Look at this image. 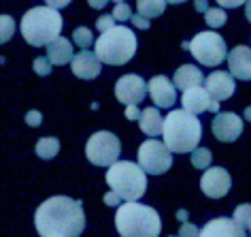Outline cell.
<instances>
[{"label": "cell", "mask_w": 251, "mask_h": 237, "mask_svg": "<svg viewBox=\"0 0 251 237\" xmlns=\"http://www.w3.org/2000/svg\"><path fill=\"white\" fill-rule=\"evenodd\" d=\"M34 227L41 237H79L85 229L83 205L68 197H51L39 205Z\"/></svg>", "instance_id": "obj_1"}, {"label": "cell", "mask_w": 251, "mask_h": 237, "mask_svg": "<svg viewBox=\"0 0 251 237\" xmlns=\"http://www.w3.org/2000/svg\"><path fill=\"white\" fill-rule=\"evenodd\" d=\"M164 143L175 154L194 152L202 137V124L185 109H175L164 118Z\"/></svg>", "instance_id": "obj_2"}, {"label": "cell", "mask_w": 251, "mask_h": 237, "mask_svg": "<svg viewBox=\"0 0 251 237\" xmlns=\"http://www.w3.org/2000/svg\"><path fill=\"white\" fill-rule=\"evenodd\" d=\"M115 227L122 237H160V214L149 205L128 201L117 207Z\"/></svg>", "instance_id": "obj_3"}, {"label": "cell", "mask_w": 251, "mask_h": 237, "mask_svg": "<svg viewBox=\"0 0 251 237\" xmlns=\"http://www.w3.org/2000/svg\"><path fill=\"white\" fill-rule=\"evenodd\" d=\"M62 15L51 7H34L22 17V36L32 47L51 45L60 39Z\"/></svg>", "instance_id": "obj_4"}, {"label": "cell", "mask_w": 251, "mask_h": 237, "mask_svg": "<svg viewBox=\"0 0 251 237\" xmlns=\"http://www.w3.org/2000/svg\"><path fill=\"white\" fill-rule=\"evenodd\" d=\"M94 52H96L100 62L115 64V66L126 64V62L132 60L136 54V36L130 28L115 26L98 36Z\"/></svg>", "instance_id": "obj_5"}, {"label": "cell", "mask_w": 251, "mask_h": 237, "mask_svg": "<svg viewBox=\"0 0 251 237\" xmlns=\"http://www.w3.org/2000/svg\"><path fill=\"white\" fill-rule=\"evenodd\" d=\"M106 184L124 201H139L147 190V176L141 165H134L130 160H117L106 171Z\"/></svg>", "instance_id": "obj_6"}, {"label": "cell", "mask_w": 251, "mask_h": 237, "mask_svg": "<svg viewBox=\"0 0 251 237\" xmlns=\"http://www.w3.org/2000/svg\"><path fill=\"white\" fill-rule=\"evenodd\" d=\"M190 52L202 66H219L224 60H228L226 41L211 30H204L194 36L190 41Z\"/></svg>", "instance_id": "obj_7"}, {"label": "cell", "mask_w": 251, "mask_h": 237, "mask_svg": "<svg viewBox=\"0 0 251 237\" xmlns=\"http://www.w3.org/2000/svg\"><path fill=\"white\" fill-rule=\"evenodd\" d=\"M119 154H122V143H119L117 135L109 133V130H98L87 139L85 156L92 165L111 167L117 163Z\"/></svg>", "instance_id": "obj_8"}, {"label": "cell", "mask_w": 251, "mask_h": 237, "mask_svg": "<svg viewBox=\"0 0 251 237\" xmlns=\"http://www.w3.org/2000/svg\"><path fill=\"white\" fill-rule=\"evenodd\" d=\"M139 165L145 169V173L162 176L173 167V152L166 148V143L147 139L139 148Z\"/></svg>", "instance_id": "obj_9"}, {"label": "cell", "mask_w": 251, "mask_h": 237, "mask_svg": "<svg viewBox=\"0 0 251 237\" xmlns=\"http://www.w3.org/2000/svg\"><path fill=\"white\" fill-rule=\"evenodd\" d=\"M149 92V86L145 84V79L139 75H124L117 79L115 84V96L119 103H124L126 107L130 105H139L141 101H145Z\"/></svg>", "instance_id": "obj_10"}, {"label": "cell", "mask_w": 251, "mask_h": 237, "mask_svg": "<svg viewBox=\"0 0 251 237\" xmlns=\"http://www.w3.org/2000/svg\"><path fill=\"white\" fill-rule=\"evenodd\" d=\"M211 128H213V135H215L217 141L232 143L243 135V118L232 114V111H219V114L213 118Z\"/></svg>", "instance_id": "obj_11"}, {"label": "cell", "mask_w": 251, "mask_h": 237, "mask_svg": "<svg viewBox=\"0 0 251 237\" xmlns=\"http://www.w3.org/2000/svg\"><path fill=\"white\" fill-rule=\"evenodd\" d=\"M232 186V178L230 173L222 169V167H211L202 173V179H200V188L209 199H222L230 192Z\"/></svg>", "instance_id": "obj_12"}, {"label": "cell", "mask_w": 251, "mask_h": 237, "mask_svg": "<svg viewBox=\"0 0 251 237\" xmlns=\"http://www.w3.org/2000/svg\"><path fill=\"white\" fill-rule=\"evenodd\" d=\"M149 94H151V101L155 103V107L168 109L177 103V86L168 77H164V75H155L149 82Z\"/></svg>", "instance_id": "obj_13"}, {"label": "cell", "mask_w": 251, "mask_h": 237, "mask_svg": "<svg viewBox=\"0 0 251 237\" xmlns=\"http://www.w3.org/2000/svg\"><path fill=\"white\" fill-rule=\"evenodd\" d=\"M181 105H183L185 111H190V114H194V116L202 114V111H215V114H219V103L213 101L211 94L206 92V88H200V86L183 92Z\"/></svg>", "instance_id": "obj_14"}, {"label": "cell", "mask_w": 251, "mask_h": 237, "mask_svg": "<svg viewBox=\"0 0 251 237\" xmlns=\"http://www.w3.org/2000/svg\"><path fill=\"white\" fill-rule=\"evenodd\" d=\"M228 68L230 75L241 82H251V47L236 45L228 54Z\"/></svg>", "instance_id": "obj_15"}, {"label": "cell", "mask_w": 251, "mask_h": 237, "mask_svg": "<svg viewBox=\"0 0 251 237\" xmlns=\"http://www.w3.org/2000/svg\"><path fill=\"white\" fill-rule=\"evenodd\" d=\"M204 88L211 94L213 101L222 103V101H226V98H230L232 94H234V79H232L230 73L215 71L204 79Z\"/></svg>", "instance_id": "obj_16"}, {"label": "cell", "mask_w": 251, "mask_h": 237, "mask_svg": "<svg viewBox=\"0 0 251 237\" xmlns=\"http://www.w3.org/2000/svg\"><path fill=\"white\" fill-rule=\"evenodd\" d=\"M73 73L77 75L79 79H96L100 75V58L96 56V52H90V49H81V52L75 56L71 62Z\"/></svg>", "instance_id": "obj_17"}, {"label": "cell", "mask_w": 251, "mask_h": 237, "mask_svg": "<svg viewBox=\"0 0 251 237\" xmlns=\"http://www.w3.org/2000/svg\"><path fill=\"white\" fill-rule=\"evenodd\" d=\"M200 237H247L245 229H241L232 218H213L202 227Z\"/></svg>", "instance_id": "obj_18"}, {"label": "cell", "mask_w": 251, "mask_h": 237, "mask_svg": "<svg viewBox=\"0 0 251 237\" xmlns=\"http://www.w3.org/2000/svg\"><path fill=\"white\" fill-rule=\"evenodd\" d=\"M173 84L177 86L179 90H192V88H198L202 84V71L198 66H192V64H183L175 71V77H173Z\"/></svg>", "instance_id": "obj_19"}, {"label": "cell", "mask_w": 251, "mask_h": 237, "mask_svg": "<svg viewBox=\"0 0 251 237\" xmlns=\"http://www.w3.org/2000/svg\"><path fill=\"white\" fill-rule=\"evenodd\" d=\"M141 130L145 135H149L153 139V137H158L164 133V118L160 116V111L158 109H153V107H147V109H143V114H141Z\"/></svg>", "instance_id": "obj_20"}, {"label": "cell", "mask_w": 251, "mask_h": 237, "mask_svg": "<svg viewBox=\"0 0 251 237\" xmlns=\"http://www.w3.org/2000/svg\"><path fill=\"white\" fill-rule=\"evenodd\" d=\"M47 58L51 60V64H66V62H73L75 54H73L71 41H66L64 36L55 39L51 45H47Z\"/></svg>", "instance_id": "obj_21"}, {"label": "cell", "mask_w": 251, "mask_h": 237, "mask_svg": "<svg viewBox=\"0 0 251 237\" xmlns=\"http://www.w3.org/2000/svg\"><path fill=\"white\" fill-rule=\"evenodd\" d=\"M166 2L168 0H136V9H139V15L151 20V17H160L164 13Z\"/></svg>", "instance_id": "obj_22"}, {"label": "cell", "mask_w": 251, "mask_h": 237, "mask_svg": "<svg viewBox=\"0 0 251 237\" xmlns=\"http://www.w3.org/2000/svg\"><path fill=\"white\" fill-rule=\"evenodd\" d=\"M58 152H60V141L55 139V137H43V139H39V143H36V154L45 160L53 158Z\"/></svg>", "instance_id": "obj_23"}, {"label": "cell", "mask_w": 251, "mask_h": 237, "mask_svg": "<svg viewBox=\"0 0 251 237\" xmlns=\"http://www.w3.org/2000/svg\"><path fill=\"white\" fill-rule=\"evenodd\" d=\"M241 229H251V203H245V205H238L234 209V216H232Z\"/></svg>", "instance_id": "obj_24"}, {"label": "cell", "mask_w": 251, "mask_h": 237, "mask_svg": "<svg viewBox=\"0 0 251 237\" xmlns=\"http://www.w3.org/2000/svg\"><path fill=\"white\" fill-rule=\"evenodd\" d=\"M204 22H206V26L209 28H222L226 22H228V15H226V11L224 9H209L204 13Z\"/></svg>", "instance_id": "obj_25"}, {"label": "cell", "mask_w": 251, "mask_h": 237, "mask_svg": "<svg viewBox=\"0 0 251 237\" xmlns=\"http://www.w3.org/2000/svg\"><path fill=\"white\" fill-rule=\"evenodd\" d=\"M211 160H213V156L211 152L206 148H196L192 152V165L196 167V169H209V165H211Z\"/></svg>", "instance_id": "obj_26"}, {"label": "cell", "mask_w": 251, "mask_h": 237, "mask_svg": "<svg viewBox=\"0 0 251 237\" xmlns=\"http://www.w3.org/2000/svg\"><path fill=\"white\" fill-rule=\"evenodd\" d=\"M73 41H75V45H77V47L87 49L94 43V36L90 32V28L79 26V28H75V32H73Z\"/></svg>", "instance_id": "obj_27"}, {"label": "cell", "mask_w": 251, "mask_h": 237, "mask_svg": "<svg viewBox=\"0 0 251 237\" xmlns=\"http://www.w3.org/2000/svg\"><path fill=\"white\" fill-rule=\"evenodd\" d=\"M111 15L115 17L117 22H128V20H132V9H130L126 2H119V4H115V9H113Z\"/></svg>", "instance_id": "obj_28"}, {"label": "cell", "mask_w": 251, "mask_h": 237, "mask_svg": "<svg viewBox=\"0 0 251 237\" xmlns=\"http://www.w3.org/2000/svg\"><path fill=\"white\" fill-rule=\"evenodd\" d=\"M34 71H36V75H49L51 73V60L47 58V56H41V58H36L34 60Z\"/></svg>", "instance_id": "obj_29"}, {"label": "cell", "mask_w": 251, "mask_h": 237, "mask_svg": "<svg viewBox=\"0 0 251 237\" xmlns=\"http://www.w3.org/2000/svg\"><path fill=\"white\" fill-rule=\"evenodd\" d=\"M96 28L100 30V34L106 32V30H111V28H115V17H113V15H102V17H98Z\"/></svg>", "instance_id": "obj_30"}, {"label": "cell", "mask_w": 251, "mask_h": 237, "mask_svg": "<svg viewBox=\"0 0 251 237\" xmlns=\"http://www.w3.org/2000/svg\"><path fill=\"white\" fill-rule=\"evenodd\" d=\"M11 34H13V20H11L9 15H2V43H7L11 39Z\"/></svg>", "instance_id": "obj_31"}, {"label": "cell", "mask_w": 251, "mask_h": 237, "mask_svg": "<svg viewBox=\"0 0 251 237\" xmlns=\"http://www.w3.org/2000/svg\"><path fill=\"white\" fill-rule=\"evenodd\" d=\"M179 237H200V229L190 222H183L179 229Z\"/></svg>", "instance_id": "obj_32"}, {"label": "cell", "mask_w": 251, "mask_h": 237, "mask_svg": "<svg viewBox=\"0 0 251 237\" xmlns=\"http://www.w3.org/2000/svg\"><path fill=\"white\" fill-rule=\"evenodd\" d=\"M122 201H124V199L119 197L115 190H111V192H106V195H104V203L111 205V207H117V205H122Z\"/></svg>", "instance_id": "obj_33"}, {"label": "cell", "mask_w": 251, "mask_h": 237, "mask_svg": "<svg viewBox=\"0 0 251 237\" xmlns=\"http://www.w3.org/2000/svg\"><path fill=\"white\" fill-rule=\"evenodd\" d=\"M26 122H28V126H41V122H43L41 111H28V114H26Z\"/></svg>", "instance_id": "obj_34"}, {"label": "cell", "mask_w": 251, "mask_h": 237, "mask_svg": "<svg viewBox=\"0 0 251 237\" xmlns=\"http://www.w3.org/2000/svg\"><path fill=\"white\" fill-rule=\"evenodd\" d=\"M217 4L222 9H236L241 4H247V0H217Z\"/></svg>", "instance_id": "obj_35"}, {"label": "cell", "mask_w": 251, "mask_h": 237, "mask_svg": "<svg viewBox=\"0 0 251 237\" xmlns=\"http://www.w3.org/2000/svg\"><path fill=\"white\" fill-rule=\"evenodd\" d=\"M141 114L143 111H139V107H136V105H130V107H126V118H128V120H141Z\"/></svg>", "instance_id": "obj_36"}, {"label": "cell", "mask_w": 251, "mask_h": 237, "mask_svg": "<svg viewBox=\"0 0 251 237\" xmlns=\"http://www.w3.org/2000/svg\"><path fill=\"white\" fill-rule=\"evenodd\" d=\"M132 22H134V26L141 28V30L149 28V20H147V17H143V15H132Z\"/></svg>", "instance_id": "obj_37"}, {"label": "cell", "mask_w": 251, "mask_h": 237, "mask_svg": "<svg viewBox=\"0 0 251 237\" xmlns=\"http://www.w3.org/2000/svg\"><path fill=\"white\" fill-rule=\"evenodd\" d=\"M47 2V7H51V9H64V7H68L71 4V0H45Z\"/></svg>", "instance_id": "obj_38"}, {"label": "cell", "mask_w": 251, "mask_h": 237, "mask_svg": "<svg viewBox=\"0 0 251 237\" xmlns=\"http://www.w3.org/2000/svg\"><path fill=\"white\" fill-rule=\"evenodd\" d=\"M194 7H196V11H200V13H206V11H209V2H206V0H196Z\"/></svg>", "instance_id": "obj_39"}, {"label": "cell", "mask_w": 251, "mask_h": 237, "mask_svg": "<svg viewBox=\"0 0 251 237\" xmlns=\"http://www.w3.org/2000/svg\"><path fill=\"white\" fill-rule=\"evenodd\" d=\"M106 2H109V0H87V4H90L92 9H104Z\"/></svg>", "instance_id": "obj_40"}, {"label": "cell", "mask_w": 251, "mask_h": 237, "mask_svg": "<svg viewBox=\"0 0 251 237\" xmlns=\"http://www.w3.org/2000/svg\"><path fill=\"white\" fill-rule=\"evenodd\" d=\"M245 15H247V20L251 22V0H247V4H245Z\"/></svg>", "instance_id": "obj_41"}, {"label": "cell", "mask_w": 251, "mask_h": 237, "mask_svg": "<svg viewBox=\"0 0 251 237\" xmlns=\"http://www.w3.org/2000/svg\"><path fill=\"white\" fill-rule=\"evenodd\" d=\"M177 218L185 222V220H187V211H185V209H179V211H177Z\"/></svg>", "instance_id": "obj_42"}, {"label": "cell", "mask_w": 251, "mask_h": 237, "mask_svg": "<svg viewBox=\"0 0 251 237\" xmlns=\"http://www.w3.org/2000/svg\"><path fill=\"white\" fill-rule=\"evenodd\" d=\"M243 118H245V120H249V122H251V107H247V109H245Z\"/></svg>", "instance_id": "obj_43"}, {"label": "cell", "mask_w": 251, "mask_h": 237, "mask_svg": "<svg viewBox=\"0 0 251 237\" xmlns=\"http://www.w3.org/2000/svg\"><path fill=\"white\" fill-rule=\"evenodd\" d=\"M181 2H185V0H168V4H181Z\"/></svg>", "instance_id": "obj_44"}, {"label": "cell", "mask_w": 251, "mask_h": 237, "mask_svg": "<svg viewBox=\"0 0 251 237\" xmlns=\"http://www.w3.org/2000/svg\"><path fill=\"white\" fill-rule=\"evenodd\" d=\"M113 2H115V4H119V2H124V0H113Z\"/></svg>", "instance_id": "obj_45"}, {"label": "cell", "mask_w": 251, "mask_h": 237, "mask_svg": "<svg viewBox=\"0 0 251 237\" xmlns=\"http://www.w3.org/2000/svg\"><path fill=\"white\" fill-rule=\"evenodd\" d=\"M171 237H179V235H171Z\"/></svg>", "instance_id": "obj_46"}, {"label": "cell", "mask_w": 251, "mask_h": 237, "mask_svg": "<svg viewBox=\"0 0 251 237\" xmlns=\"http://www.w3.org/2000/svg\"><path fill=\"white\" fill-rule=\"evenodd\" d=\"M249 231H251V229H249Z\"/></svg>", "instance_id": "obj_47"}]
</instances>
